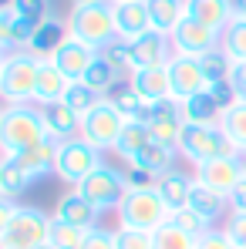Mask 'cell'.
<instances>
[{"mask_svg":"<svg viewBox=\"0 0 246 249\" xmlns=\"http://www.w3.org/2000/svg\"><path fill=\"white\" fill-rule=\"evenodd\" d=\"M189 206L199 209L209 222H219V219H226L229 215V199L226 196H219L216 189H209V185H192V196H189Z\"/></svg>","mask_w":246,"mask_h":249,"instance_id":"f546056e","label":"cell"},{"mask_svg":"<svg viewBox=\"0 0 246 249\" xmlns=\"http://www.w3.org/2000/svg\"><path fill=\"white\" fill-rule=\"evenodd\" d=\"M51 219L38 206L0 199V249H41L51 239Z\"/></svg>","mask_w":246,"mask_h":249,"instance_id":"6da1fadb","label":"cell"},{"mask_svg":"<svg viewBox=\"0 0 246 249\" xmlns=\"http://www.w3.org/2000/svg\"><path fill=\"white\" fill-rule=\"evenodd\" d=\"M31 185H34V178L17 165L14 159H3L0 162V199L3 202H17Z\"/></svg>","mask_w":246,"mask_h":249,"instance_id":"f1b7e54d","label":"cell"},{"mask_svg":"<svg viewBox=\"0 0 246 249\" xmlns=\"http://www.w3.org/2000/svg\"><path fill=\"white\" fill-rule=\"evenodd\" d=\"M101 57L122 74V78H132L135 74V64H132V51H128V44L125 41H115V44H108L105 51H101Z\"/></svg>","mask_w":246,"mask_h":249,"instance_id":"ab89813d","label":"cell"},{"mask_svg":"<svg viewBox=\"0 0 246 249\" xmlns=\"http://www.w3.org/2000/svg\"><path fill=\"white\" fill-rule=\"evenodd\" d=\"M71 78L54 64V61H41V78H38V105H51V101H61L64 91H68Z\"/></svg>","mask_w":246,"mask_h":249,"instance_id":"83f0119b","label":"cell"},{"mask_svg":"<svg viewBox=\"0 0 246 249\" xmlns=\"http://www.w3.org/2000/svg\"><path fill=\"white\" fill-rule=\"evenodd\" d=\"M128 51H132L135 71L138 68H162V64H169V57H172V41H169V34H162V31H149L138 41L128 44Z\"/></svg>","mask_w":246,"mask_h":249,"instance_id":"d6986e66","label":"cell"},{"mask_svg":"<svg viewBox=\"0 0 246 249\" xmlns=\"http://www.w3.org/2000/svg\"><path fill=\"white\" fill-rule=\"evenodd\" d=\"M219 37H223L219 31L199 24L196 17H186V20L169 34L172 54H189V57H203V54H209V51H216V47H219Z\"/></svg>","mask_w":246,"mask_h":249,"instance_id":"7c38bea8","label":"cell"},{"mask_svg":"<svg viewBox=\"0 0 246 249\" xmlns=\"http://www.w3.org/2000/svg\"><path fill=\"white\" fill-rule=\"evenodd\" d=\"M172 222L179 226V229H186L189 236H196V239H203L206 232L216 226V222H209L199 209H192V206H186V209H179V212H172Z\"/></svg>","mask_w":246,"mask_h":249,"instance_id":"f35d334b","label":"cell"},{"mask_svg":"<svg viewBox=\"0 0 246 249\" xmlns=\"http://www.w3.org/2000/svg\"><path fill=\"white\" fill-rule=\"evenodd\" d=\"M105 165V152L95 148L91 142H84L81 135L71 138V142H61L57 145V165H54V175L64 182V185H81L91 172Z\"/></svg>","mask_w":246,"mask_h":249,"instance_id":"52a82bcc","label":"cell"},{"mask_svg":"<svg viewBox=\"0 0 246 249\" xmlns=\"http://www.w3.org/2000/svg\"><path fill=\"white\" fill-rule=\"evenodd\" d=\"M132 88L138 91V98L145 105H162V101H172V81H169V68H138L132 78Z\"/></svg>","mask_w":246,"mask_h":249,"instance_id":"ffe728a7","label":"cell"},{"mask_svg":"<svg viewBox=\"0 0 246 249\" xmlns=\"http://www.w3.org/2000/svg\"><path fill=\"white\" fill-rule=\"evenodd\" d=\"M41 249H57V246H51V243H44V246Z\"/></svg>","mask_w":246,"mask_h":249,"instance_id":"f5cc1de1","label":"cell"},{"mask_svg":"<svg viewBox=\"0 0 246 249\" xmlns=\"http://www.w3.org/2000/svg\"><path fill=\"white\" fill-rule=\"evenodd\" d=\"M189 17L223 34L236 14H233V0H189Z\"/></svg>","mask_w":246,"mask_h":249,"instance_id":"484cf974","label":"cell"},{"mask_svg":"<svg viewBox=\"0 0 246 249\" xmlns=\"http://www.w3.org/2000/svg\"><path fill=\"white\" fill-rule=\"evenodd\" d=\"M240 165H243V178H246V152H240Z\"/></svg>","mask_w":246,"mask_h":249,"instance_id":"f907efd6","label":"cell"},{"mask_svg":"<svg viewBox=\"0 0 246 249\" xmlns=\"http://www.w3.org/2000/svg\"><path fill=\"white\" fill-rule=\"evenodd\" d=\"M219 47L233 57V61H246V17H233L219 37Z\"/></svg>","mask_w":246,"mask_h":249,"instance_id":"e575fe53","label":"cell"},{"mask_svg":"<svg viewBox=\"0 0 246 249\" xmlns=\"http://www.w3.org/2000/svg\"><path fill=\"white\" fill-rule=\"evenodd\" d=\"M101 215H105V212L91 206L81 196L78 185L64 189V192L57 196V202H54V219L71 222V226H81V229H98V226H101Z\"/></svg>","mask_w":246,"mask_h":249,"instance_id":"4fadbf2b","label":"cell"},{"mask_svg":"<svg viewBox=\"0 0 246 249\" xmlns=\"http://www.w3.org/2000/svg\"><path fill=\"white\" fill-rule=\"evenodd\" d=\"M61 101H68V105H71V108H75V111H78V115L84 118V115H88L95 105H101V94H95V91H91V88H88L84 81H71Z\"/></svg>","mask_w":246,"mask_h":249,"instance_id":"74e56055","label":"cell"},{"mask_svg":"<svg viewBox=\"0 0 246 249\" xmlns=\"http://www.w3.org/2000/svg\"><path fill=\"white\" fill-rule=\"evenodd\" d=\"M115 31H118V41H125V44L138 41L142 34L152 31V17H149L145 0H122V3H115Z\"/></svg>","mask_w":246,"mask_h":249,"instance_id":"e0dca14e","label":"cell"},{"mask_svg":"<svg viewBox=\"0 0 246 249\" xmlns=\"http://www.w3.org/2000/svg\"><path fill=\"white\" fill-rule=\"evenodd\" d=\"M47 142L41 105H3L0 111V152L3 159H14L24 148H34Z\"/></svg>","mask_w":246,"mask_h":249,"instance_id":"7a4b0ae2","label":"cell"},{"mask_svg":"<svg viewBox=\"0 0 246 249\" xmlns=\"http://www.w3.org/2000/svg\"><path fill=\"white\" fill-rule=\"evenodd\" d=\"M179 148H172V145H162V142H149L145 148H142V155L135 159V162H128V165H138L145 168V172H152V175H159L162 178L165 172H172V168H179Z\"/></svg>","mask_w":246,"mask_h":249,"instance_id":"d4e9b609","label":"cell"},{"mask_svg":"<svg viewBox=\"0 0 246 249\" xmlns=\"http://www.w3.org/2000/svg\"><path fill=\"white\" fill-rule=\"evenodd\" d=\"M169 81H172V101H189L196 98L199 91L209 88V78L203 71V61L199 57H189V54H172L169 57Z\"/></svg>","mask_w":246,"mask_h":249,"instance_id":"30bf717a","label":"cell"},{"mask_svg":"<svg viewBox=\"0 0 246 249\" xmlns=\"http://www.w3.org/2000/svg\"><path fill=\"white\" fill-rule=\"evenodd\" d=\"M149 142H155L149 124H145V122H128V124H125V131H122V142H118V148H115V155L128 165V162H135V159L142 155V148H145Z\"/></svg>","mask_w":246,"mask_h":249,"instance_id":"4dcf8cb0","label":"cell"},{"mask_svg":"<svg viewBox=\"0 0 246 249\" xmlns=\"http://www.w3.org/2000/svg\"><path fill=\"white\" fill-rule=\"evenodd\" d=\"M34 31H38V24L27 20V17H20V14L3 0V7H0V51H3V54H10V51H27Z\"/></svg>","mask_w":246,"mask_h":249,"instance_id":"2e32d148","label":"cell"},{"mask_svg":"<svg viewBox=\"0 0 246 249\" xmlns=\"http://www.w3.org/2000/svg\"><path fill=\"white\" fill-rule=\"evenodd\" d=\"M68 34L84 41L95 51H105L108 44L118 41L115 31V3L112 0H98V3H71L68 10Z\"/></svg>","mask_w":246,"mask_h":249,"instance_id":"277c9868","label":"cell"},{"mask_svg":"<svg viewBox=\"0 0 246 249\" xmlns=\"http://www.w3.org/2000/svg\"><path fill=\"white\" fill-rule=\"evenodd\" d=\"M81 249H118V243H115V229H105V226L91 229Z\"/></svg>","mask_w":246,"mask_h":249,"instance_id":"bcb514c9","label":"cell"},{"mask_svg":"<svg viewBox=\"0 0 246 249\" xmlns=\"http://www.w3.org/2000/svg\"><path fill=\"white\" fill-rule=\"evenodd\" d=\"M64 37H68V20H61L57 10H51L41 24H38V31H34V37H31V47H27V51L47 61V57L57 51V44L64 41Z\"/></svg>","mask_w":246,"mask_h":249,"instance_id":"603a6c76","label":"cell"},{"mask_svg":"<svg viewBox=\"0 0 246 249\" xmlns=\"http://www.w3.org/2000/svg\"><path fill=\"white\" fill-rule=\"evenodd\" d=\"M169 219H172V212L155 189H128L118 209H115V229L159 232Z\"/></svg>","mask_w":246,"mask_h":249,"instance_id":"5b68a950","label":"cell"},{"mask_svg":"<svg viewBox=\"0 0 246 249\" xmlns=\"http://www.w3.org/2000/svg\"><path fill=\"white\" fill-rule=\"evenodd\" d=\"M44 124H47V138L51 142H71L81 135V115L68 105V101H51V105H41Z\"/></svg>","mask_w":246,"mask_h":249,"instance_id":"ac0fdd59","label":"cell"},{"mask_svg":"<svg viewBox=\"0 0 246 249\" xmlns=\"http://www.w3.org/2000/svg\"><path fill=\"white\" fill-rule=\"evenodd\" d=\"M75 3H98V0H75Z\"/></svg>","mask_w":246,"mask_h":249,"instance_id":"816d5d0a","label":"cell"},{"mask_svg":"<svg viewBox=\"0 0 246 249\" xmlns=\"http://www.w3.org/2000/svg\"><path fill=\"white\" fill-rule=\"evenodd\" d=\"M233 14L236 17H246V0H233Z\"/></svg>","mask_w":246,"mask_h":249,"instance_id":"681fc988","label":"cell"},{"mask_svg":"<svg viewBox=\"0 0 246 249\" xmlns=\"http://www.w3.org/2000/svg\"><path fill=\"white\" fill-rule=\"evenodd\" d=\"M149 17H152V31L172 34L186 17H189V0H145Z\"/></svg>","mask_w":246,"mask_h":249,"instance_id":"cb8c5ba5","label":"cell"},{"mask_svg":"<svg viewBox=\"0 0 246 249\" xmlns=\"http://www.w3.org/2000/svg\"><path fill=\"white\" fill-rule=\"evenodd\" d=\"M91 229H81V226H71V222H61V219H51V246L57 249H81L84 239H88Z\"/></svg>","mask_w":246,"mask_h":249,"instance_id":"836d02e7","label":"cell"},{"mask_svg":"<svg viewBox=\"0 0 246 249\" xmlns=\"http://www.w3.org/2000/svg\"><path fill=\"white\" fill-rule=\"evenodd\" d=\"M14 162L24 168L34 182L38 178H47L51 172H54V165H57V142H41V145H34V148H24V152H17L14 155Z\"/></svg>","mask_w":246,"mask_h":249,"instance_id":"7402d4cb","label":"cell"},{"mask_svg":"<svg viewBox=\"0 0 246 249\" xmlns=\"http://www.w3.org/2000/svg\"><path fill=\"white\" fill-rule=\"evenodd\" d=\"M179 159L189 162V165H203L209 159H219V155H236L233 142L226 138V131L219 124H192L186 122L182 128V138H179Z\"/></svg>","mask_w":246,"mask_h":249,"instance_id":"8992f818","label":"cell"},{"mask_svg":"<svg viewBox=\"0 0 246 249\" xmlns=\"http://www.w3.org/2000/svg\"><path fill=\"white\" fill-rule=\"evenodd\" d=\"M81 81L88 84V88H91L95 94H101V98H105V94H108V91H112L115 84L122 81V74H118V71H115V68H112V64H108V61L101 57V54H98V61H95V64H91V68L84 71Z\"/></svg>","mask_w":246,"mask_h":249,"instance_id":"d6a6232c","label":"cell"},{"mask_svg":"<svg viewBox=\"0 0 246 249\" xmlns=\"http://www.w3.org/2000/svg\"><path fill=\"white\" fill-rule=\"evenodd\" d=\"M219 128H223V131H226V138L233 142L236 155L246 152V101H233V105L223 111Z\"/></svg>","mask_w":246,"mask_h":249,"instance_id":"1f68e13d","label":"cell"},{"mask_svg":"<svg viewBox=\"0 0 246 249\" xmlns=\"http://www.w3.org/2000/svg\"><path fill=\"white\" fill-rule=\"evenodd\" d=\"M229 88L236 91V98L246 101V61H233V71H229Z\"/></svg>","mask_w":246,"mask_h":249,"instance_id":"7dc6e473","label":"cell"},{"mask_svg":"<svg viewBox=\"0 0 246 249\" xmlns=\"http://www.w3.org/2000/svg\"><path fill=\"white\" fill-rule=\"evenodd\" d=\"M78 189H81V196H84V199H88L95 209H101V212H115V209H118V202L125 199V192H128L125 168L112 165V162H105L98 172H91V175L84 178Z\"/></svg>","mask_w":246,"mask_h":249,"instance_id":"9c48e42d","label":"cell"},{"mask_svg":"<svg viewBox=\"0 0 246 249\" xmlns=\"http://www.w3.org/2000/svg\"><path fill=\"white\" fill-rule=\"evenodd\" d=\"M125 124H128V118H125L112 101L101 98V105H95V108L81 118V138H84V142H91L95 148H101V152L108 155V152L118 148Z\"/></svg>","mask_w":246,"mask_h":249,"instance_id":"ba28073f","label":"cell"},{"mask_svg":"<svg viewBox=\"0 0 246 249\" xmlns=\"http://www.w3.org/2000/svg\"><path fill=\"white\" fill-rule=\"evenodd\" d=\"M192 175H196L199 185H209V189H216L219 196L229 199L233 189L243 182V165H240V155H219V159H209L203 165H196Z\"/></svg>","mask_w":246,"mask_h":249,"instance_id":"8fae6325","label":"cell"},{"mask_svg":"<svg viewBox=\"0 0 246 249\" xmlns=\"http://www.w3.org/2000/svg\"><path fill=\"white\" fill-rule=\"evenodd\" d=\"M152 236H155V249H196L199 246V239L189 236L186 229H179L172 219L165 222L159 232H152Z\"/></svg>","mask_w":246,"mask_h":249,"instance_id":"d590c367","label":"cell"},{"mask_svg":"<svg viewBox=\"0 0 246 249\" xmlns=\"http://www.w3.org/2000/svg\"><path fill=\"white\" fill-rule=\"evenodd\" d=\"M229 209H233V212H246V178L233 189V196H229Z\"/></svg>","mask_w":246,"mask_h":249,"instance_id":"c3c4849f","label":"cell"},{"mask_svg":"<svg viewBox=\"0 0 246 249\" xmlns=\"http://www.w3.org/2000/svg\"><path fill=\"white\" fill-rule=\"evenodd\" d=\"M149 128H152V138L162 142V145H179L182 138V128H186V115H182V105L179 101H162V105H152L149 111Z\"/></svg>","mask_w":246,"mask_h":249,"instance_id":"9a60e30c","label":"cell"},{"mask_svg":"<svg viewBox=\"0 0 246 249\" xmlns=\"http://www.w3.org/2000/svg\"><path fill=\"white\" fill-rule=\"evenodd\" d=\"M41 61L31 51L0 54V98L3 105H38V78Z\"/></svg>","mask_w":246,"mask_h":249,"instance_id":"3957f363","label":"cell"},{"mask_svg":"<svg viewBox=\"0 0 246 249\" xmlns=\"http://www.w3.org/2000/svg\"><path fill=\"white\" fill-rule=\"evenodd\" d=\"M20 17H27V20H34V24H41L44 17L51 14V0H7Z\"/></svg>","mask_w":246,"mask_h":249,"instance_id":"b9f144b4","label":"cell"},{"mask_svg":"<svg viewBox=\"0 0 246 249\" xmlns=\"http://www.w3.org/2000/svg\"><path fill=\"white\" fill-rule=\"evenodd\" d=\"M223 229L233 236V243H236L240 249H246V212H233V209H229V215H226Z\"/></svg>","mask_w":246,"mask_h":249,"instance_id":"f6af8a7d","label":"cell"},{"mask_svg":"<svg viewBox=\"0 0 246 249\" xmlns=\"http://www.w3.org/2000/svg\"><path fill=\"white\" fill-rule=\"evenodd\" d=\"M98 54H101V51H95V47H88L84 41H78V37H71V34H68L64 41L57 44V51H54L47 61H54V64L71 78V81H81L84 71L98 61Z\"/></svg>","mask_w":246,"mask_h":249,"instance_id":"5bb4252c","label":"cell"},{"mask_svg":"<svg viewBox=\"0 0 246 249\" xmlns=\"http://www.w3.org/2000/svg\"><path fill=\"white\" fill-rule=\"evenodd\" d=\"M199 61H203V71H206V78H209V84H216V81H229V71H233V57H229V54H226L223 47H216V51L203 54Z\"/></svg>","mask_w":246,"mask_h":249,"instance_id":"8d00e7d4","label":"cell"},{"mask_svg":"<svg viewBox=\"0 0 246 249\" xmlns=\"http://www.w3.org/2000/svg\"><path fill=\"white\" fill-rule=\"evenodd\" d=\"M192 185H196V175L182 172V168H172L165 172L155 185V192L162 196V202L169 206V212H179V209L189 206V196H192Z\"/></svg>","mask_w":246,"mask_h":249,"instance_id":"44dd1931","label":"cell"},{"mask_svg":"<svg viewBox=\"0 0 246 249\" xmlns=\"http://www.w3.org/2000/svg\"><path fill=\"white\" fill-rule=\"evenodd\" d=\"M112 3H122V0H112Z\"/></svg>","mask_w":246,"mask_h":249,"instance_id":"db71d44e","label":"cell"},{"mask_svg":"<svg viewBox=\"0 0 246 249\" xmlns=\"http://www.w3.org/2000/svg\"><path fill=\"white\" fill-rule=\"evenodd\" d=\"M115 243H118V249H155V236L135 232V229H115Z\"/></svg>","mask_w":246,"mask_h":249,"instance_id":"60d3db41","label":"cell"},{"mask_svg":"<svg viewBox=\"0 0 246 249\" xmlns=\"http://www.w3.org/2000/svg\"><path fill=\"white\" fill-rule=\"evenodd\" d=\"M196 249H240V246L233 243V236H229L223 226H212L203 239H199V246H196Z\"/></svg>","mask_w":246,"mask_h":249,"instance_id":"7bdbcfd3","label":"cell"},{"mask_svg":"<svg viewBox=\"0 0 246 249\" xmlns=\"http://www.w3.org/2000/svg\"><path fill=\"white\" fill-rule=\"evenodd\" d=\"M182 115H186V122H192V124H219V118H223V105H219L216 94L206 88V91H199L196 98L182 101Z\"/></svg>","mask_w":246,"mask_h":249,"instance_id":"4316f807","label":"cell"},{"mask_svg":"<svg viewBox=\"0 0 246 249\" xmlns=\"http://www.w3.org/2000/svg\"><path fill=\"white\" fill-rule=\"evenodd\" d=\"M125 182H128V189H155L159 175H152V172H145L138 165H125Z\"/></svg>","mask_w":246,"mask_h":249,"instance_id":"ee69618b","label":"cell"}]
</instances>
